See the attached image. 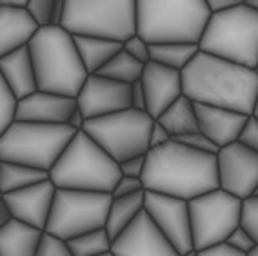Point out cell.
<instances>
[{"mask_svg": "<svg viewBox=\"0 0 258 256\" xmlns=\"http://www.w3.org/2000/svg\"><path fill=\"white\" fill-rule=\"evenodd\" d=\"M66 123H68L71 129H75V131H82L84 125H86V116H84L79 107H75V111L70 114V118H68Z\"/></svg>", "mask_w": 258, "mask_h": 256, "instance_id": "obj_43", "label": "cell"}, {"mask_svg": "<svg viewBox=\"0 0 258 256\" xmlns=\"http://www.w3.org/2000/svg\"><path fill=\"white\" fill-rule=\"evenodd\" d=\"M256 73H258V66H256Z\"/></svg>", "mask_w": 258, "mask_h": 256, "instance_id": "obj_54", "label": "cell"}, {"mask_svg": "<svg viewBox=\"0 0 258 256\" xmlns=\"http://www.w3.org/2000/svg\"><path fill=\"white\" fill-rule=\"evenodd\" d=\"M60 26L73 37L124 42L137 33V0H66Z\"/></svg>", "mask_w": 258, "mask_h": 256, "instance_id": "obj_8", "label": "cell"}, {"mask_svg": "<svg viewBox=\"0 0 258 256\" xmlns=\"http://www.w3.org/2000/svg\"><path fill=\"white\" fill-rule=\"evenodd\" d=\"M142 183L144 191L193 200L218 189L217 155L195 151L171 140L148 151Z\"/></svg>", "mask_w": 258, "mask_h": 256, "instance_id": "obj_2", "label": "cell"}, {"mask_svg": "<svg viewBox=\"0 0 258 256\" xmlns=\"http://www.w3.org/2000/svg\"><path fill=\"white\" fill-rule=\"evenodd\" d=\"M75 100H77V107L82 111L86 120L100 118L106 114L131 107L129 86L100 77L97 73L88 75Z\"/></svg>", "mask_w": 258, "mask_h": 256, "instance_id": "obj_15", "label": "cell"}, {"mask_svg": "<svg viewBox=\"0 0 258 256\" xmlns=\"http://www.w3.org/2000/svg\"><path fill=\"white\" fill-rule=\"evenodd\" d=\"M35 256H73V254H71L68 240L56 236V234L47 233V231H42L40 242H38L37 254Z\"/></svg>", "mask_w": 258, "mask_h": 256, "instance_id": "obj_30", "label": "cell"}, {"mask_svg": "<svg viewBox=\"0 0 258 256\" xmlns=\"http://www.w3.org/2000/svg\"><path fill=\"white\" fill-rule=\"evenodd\" d=\"M38 91L77 98L88 71L71 33L62 26H42L28 44Z\"/></svg>", "mask_w": 258, "mask_h": 256, "instance_id": "obj_3", "label": "cell"}, {"mask_svg": "<svg viewBox=\"0 0 258 256\" xmlns=\"http://www.w3.org/2000/svg\"><path fill=\"white\" fill-rule=\"evenodd\" d=\"M180 256H197V249H191V251H187V252H182Z\"/></svg>", "mask_w": 258, "mask_h": 256, "instance_id": "obj_50", "label": "cell"}, {"mask_svg": "<svg viewBox=\"0 0 258 256\" xmlns=\"http://www.w3.org/2000/svg\"><path fill=\"white\" fill-rule=\"evenodd\" d=\"M0 165H2V160H0Z\"/></svg>", "mask_w": 258, "mask_h": 256, "instance_id": "obj_55", "label": "cell"}, {"mask_svg": "<svg viewBox=\"0 0 258 256\" xmlns=\"http://www.w3.org/2000/svg\"><path fill=\"white\" fill-rule=\"evenodd\" d=\"M253 197H258V185H256V189H254V195Z\"/></svg>", "mask_w": 258, "mask_h": 256, "instance_id": "obj_51", "label": "cell"}, {"mask_svg": "<svg viewBox=\"0 0 258 256\" xmlns=\"http://www.w3.org/2000/svg\"><path fill=\"white\" fill-rule=\"evenodd\" d=\"M171 140H173V137L169 135V131H167L162 123H158L157 120H155V123H153V127H151V133H149V149L166 146Z\"/></svg>", "mask_w": 258, "mask_h": 256, "instance_id": "obj_40", "label": "cell"}, {"mask_svg": "<svg viewBox=\"0 0 258 256\" xmlns=\"http://www.w3.org/2000/svg\"><path fill=\"white\" fill-rule=\"evenodd\" d=\"M245 256H258V245H254L253 249H251V251H249Z\"/></svg>", "mask_w": 258, "mask_h": 256, "instance_id": "obj_49", "label": "cell"}, {"mask_svg": "<svg viewBox=\"0 0 258 256\" xmlns=\"http://www.w3.org/2000/svg\"><path fill=\"white\" fill-rule=\"evenodd\" d=\"M144 193L146 191L111 200L106 225H104L111 240H115L120 233H124L125 227H129V224L144 211Z\"/></svg>", "mask_w": 258, "mask_h": 256, "instance_id": "obj_25", "label": "cell"}, {"mask_svg": "<svg viewBox=\"0 0 258 256\" xmlns=\"http://www.w3.org/2000/svg\"><path fill=\"white\" fill-rule=\"evenodd\" d=\"M199 47L213 56L256 69L258 11L244 4L213 11Z\"/></svg>", "mask_w": 258, "mask_h": 256, "instance_id": "obj_6", "label": "cell"}, {"mask_svg": "<svg viewBox=\"0 0 258 256\" xmlns=\"http://www.w3.org/2000/svg\"><path fill=\"white\" fill-rule=\"evenodd\" d=\"M197 256H245V254L235 251L233 247H229L224 242V243H218V245L208 247V249H202V251H197Z\"/></svg>", "mask_w": 258, "mask_h": 256, "instance_id": "obj_42", "label": "cell"}, {"mask_svg": "<svg viewBox=\"0 0 258 256\" xmlns=\"http://www.w3.org/2000/svg\"><path fill=\"white\" fill-rule=\"evenodd\" d=\"M144 211L180 254L195 249L193 238H191L187 200L146 191L144 193Z\"/></svg>", "mask_w": 258, "mask_h": 256, "instance_id": "obj_13", "label": "cell"}, {"mask_svg": "<svg viewBox=\"0 0 258 256\" xmlns=\"http://www.w3.org/2000/svg\"><path fill=\"white\" fill-rule=\"evenodd\" d=\"M254 116V118L258 120V96H256V102H254V107H253V113H251Z\"/></svg>", "mask_w": 258, "mask_h": 256, "instance_id": "obj_48", "label": "cell"}, {"mask_svg": "<svg viewBox=\"0 0 258 256\" xmlns=\"http://www.w3.org/2000/svg\"><path fill=\"white\" fill-rule=\"evenodd\" d=\"M218 187L233 197L245 200L253 197L258 185V153L238 142L217 151Z\"/></svg>", "mask_w": 258, "mask_h": 256, "instance_id": "obj_12", "label": "cell"}, {"mask_svg": "<svg viewBox=\"0 0 258 256\" xmlns=\"http://www.w3.org/2000/svg\"><path fill=\"white\" fill-rule=\"evenodd\" d=\"M197 105L199 131L206 135L218 149L238 140V135L249 114L236 113V111L224 109V107H215V105Z\"/></svg>", "mask_w": 258, "mask_h": 256, "instance_id": "obj_19", "label": "cell"}, {"mask_svg": "<svg viewBox=\"0 0 258 256\" xmlns=\"http://www.w3.org/2000/svg\"><path fill=\"white\" fill-rule=\"evenodd\" d=\"M15 113H17V98L0 75V135L10 127V123L15 120Z\"/></svg>", "mask_w": 258, "mask_h": 256, "instance_id": "obj_31", "label": "cell"}, {"mask_svg": "<svg viewBox=\"0 0 258 256\" xmlns=\"http://www.w3.org/2000/svg\"><path fill=\"white\" fill-rule=\"evenodd\" d=\"M120 174L115 162L88 133L77 131L58 160L49 169V180L56 189L109 193Z\"/></svg>", "mask_w": 258, "mask_h": 256, "instance_id": "obj_5", "label": "cell"}, {"mask_svg": "<svg viewBox=\"0 0 258 256\" xmlns=\"http://www.w3.org/2000/svg\"><path fill=\"white\" fill-rule=\"evenodd\" d=\"M75 107L77 100L71 96L35 91L17 102L15 120L35 123H66Z\"/></svg>", "mask_w": 258, "mask_h": 256, "instance_id": "obj_18", "label": "cell"}, {"mask_svg": "<svg viewBox=\"0 0 258 256\" xmlns=\"http://www.w3.org/2000/svg\"><path fill=\"white\" fill-rule=\"evenodd\" d=\"M75 129L68 123H35L13 120L0 135V160L47 171L55 165Z\"/></svg>", "mask_w": 258, "mask_h": 256, "instance_id": "obj_7", "label": "cell"}, {"mask_svg": "<svg viewBox=\"0 0 258 256\" xmlns=\"http://www.w3.org/2000/svg\"><path fill=\"white\" fill-rule=\"evenodd\" d=\"M240 225L247 231L258 245V197H249L242 200Z\"/></svg>", "mask_w": 258, "mask_h": 256, "instance_id": "obj_32", "label": "cell"}, {"mask_svg": "<svg viewBox=\"0 0 258 256\" xmlns=\"http://www.w3.org/2000/svg\"><path fill=\"white\" fill-rule=\"evenodd\" d=\"M226 243L229 247H233L235 251L242 252V254H247V252L256 245V242L253 240V236H251V234H249L242 225H238V227H236L235 231L227 236Z\"/></svg>", "mask_w": 258, "mask_h": 256, "instance_id": "obj_37", "label": "cell"}, {"mask_svg": "<svg viewBox=\"0 0 258 256\" xmlns=\"http://www.w3.org/2000/svg\"><path fill=\"white\" fill-rule=\"evenodd\" d=\"M182 87L195 104L251 114L258 96V73L256 69L199 51L182 69Z\"/></svg>", "mask_w": 258, "mask_h": 256, "instance_id": "obj_1", "label": "cell"}, {"mask_svg": "<svg viewBox=\"0 0 258 256\" xmlns=\"http://www.w3.org/2000/svg\"><path fill=\"white\" fill-rule=\"evenodd\" d=\"M144 191V183L140 178H129V176H120L116 182L115 189L111 191V197L120 198V197H129V195H137V193Z\"/></svg>", "mask_w": 258, "mask_h": 256, "instance_id": "obj_38", "label": "cell"}, {"mask_svg": "<svg viewBox=\"0 0 258 256\" xmlns=\"http://www.w3.org/2000/svg\"><path fill=\"white\" fill-rule=\"evenodd\" d=\"M47 178H49L47 171L35 169L29 165L13 164V162H2L0 165V189L4 195L26 189Z\"/></svg>", "mask_w": 258, "mask_h": 256, "instance_id": "obj_27", "label": "cell"}, {"mask_svg": "<svg viewBox=\"0 0 258 256\" xmlns=\"http://www.w3.org/2000/svg\"><path fill=\"white\" fill-rule=\"evenodd\" d=\"M102 256H115L113 252H107V254H102Z\"/></svg>", "mask_w": 258, "mask_h": 256, "instance_id": "obj_52", "label": "cell"}, {"mask_svg": "<svg viewBox=\"0 0 258 256\" xmlns=\"http://www.w3.org/2000/svg\"><path fill=\"white\" fill-rule=\"evenodd\" d=\"M142 71L144 64H140L139 60H135L124 49H120L97 75L109 78V80H115V82L125 84V86H131L133 82H139L140 77H142Z\"/></svg>", "mask_w": 258, "mask_h": 256, "instance_id": "obj_28", "label": "cell"}, {"mask_svg": "<svg viewBox=\"0 0 258 256\" xmlns=\"http://www.w3.org/2000/svg\"><path fill=\"white\" fill-rule=\"evenodd\" d=\"M0 75L8 84L10 91L17 98V102L38 91L37 75L33 68V60L28 46L13 51L10 55L0 58Z\"/></svg>", "mask_w": 258, "mask_h": 256, "instance_id": "obj_21", "label": "cell"}, {"mask_svg": "<svg viewBox=\"0 0 258 256\" xmlns=\"http://www.w3.org/2000/svg\"><path fill=\"white\" fill-rule=\"evenodd\" d=\"M140 82L146 95L148 113L157 120L175 100L184 95L182 87V71L160 66L149 60L144 64Z\"/></svg>", "mask_w": 258, "mask_h": 256, "instance_id": "obj_16", "label": "cell"}, {"mask_svg": "<svg viewBox=\"0 0 258 256\" xmlns=\"http://www.w3.org/2000/svg\"><path fill=\"white\" fill-rule=\"evenodd\" d=\"M38 28L26 8L0 4V58L28 46Z\"/></svg>", "mask_w": 258, "mask_h": 256, "instance_id": "obj_20", "label": "cell"}, {"mask_svg": "<svg viewBox=\"0 0 258 256\" xmlns=\"http://www.w3.org/2000/svg\"><path fill=\"white\" fill-rule=\"evenodd\" d=\"M73 256H102L111 252L113 240L104 227L79 234V236L68 240Z\"/></svg>", "mask_w": 258, "mask_h": 256, "instance_id": "obj_29", "label": "cell"}, {"mask_svg": "<svg viewBox=\"0 0 258 256\" xmlns=\"http://www.w3.org/2000/svg\"><path fill=\"white\" fill-rule=\"evenodd\" d=\"M175 142L182 144V146L189 147V149H195V151H202V153H215L217 155L218 147L209 140L206 135H202L200 131H193V133L182 135V137L173 138Z\"/></svg>", "mask_w": 258, "mask_h": 256, "instance_id": "obj_34", "label": "cell"}, {"mask_svg": "<svg viewBox=\"0 0 258 256\" xmlns=\"http://www.w3.org/2000/svg\"><path fill=\"white\" fill-rule=\"evenodd\" d=\"M2 6H15V8H26L28 0H0Z\"/></svg>", "mask_w": 258, "mask_h": 256, "instance_id": "obj_46", "label": "cell"}, {"mask_svg": "<svg viewBox=\"0 0 258 256\" xmlns=\"http://www.w3.org/2000/svg\"><path fill=\"white\" fill-rule=\"evenodd\" d=\"M129 100H131V109L137 111H148L146 105V95H144L142 82H133L129 86Z\"/></svg>", "mask_w": 258, "mask_h": 256, "instance_id": "obj_41", "label": "cell"}, {"mask_svg": "<svg viewBox=\"0 0 258 256\" xmlns=\"http://www.w3.org/2000/svg\"><path fill=\"white\" fill-rule=\"evenodd\" d=\"M0 198H4V193H2V189H0Z\"/></svg>", "mask_w": 258, "mask_h": 256, "instance_id": "obj_53", "label": "cell"}, {"mask_svg": "<svg viewBox=\"0 0 258 256\" xmlns=\"http://www.w3.org/2000/svg\"><path fill=\"white\" fill-rule=\"evenodd\" d=\"M55 191L56 187L47 178L20 191L8 193L4 195V200L10 206L15 220H20L24 224L44 231L49 220L53 200H55Z\"/></svg>", "mask_w": 258, "mask_h": 256, "instance_id": "obj_17", "label": "cell"}, {"mask_svg": "<svg viewBox=\"0 0 258 256\" xmlns=\"http://www.w3.org/2000/svg\"><path fill=\"white\" fill-rule=\"evenodd\" d=\"M111 252L115 256H180L146 211L113 240Z\"/></svg>", "mask_w": 258, "mask_h": 256, "instance_id": "obj_14", "label": "cell"}, {"mask_svg": "<svg viewBox=\"0 0 258 256\" xmlns=\"http://www.w3.org/2000/svg\"><path fill=\"white\" fill-rule=\"evenodd\" d=\"M200 51L199 44H184V42H162L149 46V60L160 66L182 71L197 56Z\"/></svg>", "mask_w": 258, "mask_h": 256, "instance_id": "obj_26", "label": "cell"}, {"mask_svg": "<svg viewBox=\"0 0 258 256\" xmlns=\"http://www.w3.org/2000/svg\"><path fill=\"white\" fill-rule=\"evenodd\" d=\"M146 155H148V153H146ZM146 155L133 156V158H129V160L120 162L118 164L120 174H122V176H129V178H140L142 180L144 167H146Z\"/></svg>", "mask_w": 258, "mask_h": 256, "instance_id": "obj_39", "label": "cell"}, {"mask_svg": "<svg viewBox=\"0 0 258 256\" xmlns=\"http://www.w3.org/2000/svg\"><path fill=\"white\" fill-rule=\"evenodd\" d=\"M11 220H13V215H11L10 206L6 204L4 198H0V227H4L8 222H11Z\"/></svg>", "mask_w": 258, "mask_h": 256, "instance_id": "obj_45", "label": "cell"}, {"mask_svg": "<svg viewBox=\"0 0 258 256\" xmlns=\"http://www.w3.org/2000/svg\"><path fill=\"white\" fill-rule=\"evenodd\" d=\"M211 8V11H218V10H226V8H231V6H238L244 4V0H206Z\"/></svg>", "mask_w": 258, "mask_h": 256, "instance_id": "obj_44", "label": "cell"}, {"mask_svg": "<svg viewBox=\"0 0 258 256\" xmlns=\"http://www.w3.org/2000/svg\"><path fill=\"white\" fill-rule=\"evenodd\" d=\"M236 142L245 146L247 149H251V151L258 153V120L254 118L253 114L247 116V120H245L244 127L240 131Z\"/></svg>", "mask_w": 258, "mask_h": 256, "instance_id": "obj_36", "label": "cell"}, {"mask_svg": "<svg viewBox=\"0 0 258 256\" xmlns=\"http://www.w3.org/2000/svg\"><path fill=\"white\" fill-rule=\"evenodd\" d=\"M149 46L151 44L144 40L137 33H135L133 37H129L127 40L122 42V49L125 53H129L135 60H139L140 64H148L149 62Z\"/></svg>", "mask_w": 258, "mask_h": 256, "instance_id": "obj_35", "label": "cell"}, {"mask_svg": "<svg viewBox=\"0 0 258 256\" xmlns=\"http://www.w3.org/2000/svg\"><path fill=\"white\" fill-rule=\"evenodd\" d=\"M80 60L88 75L98 73L113 56L122 49V42L107 40L98 37H73Z\"/></svg>", "mask_w": 258, "mask_h": 256, "instance_id": "obj_23", "label": "cell"}, {"mask_svg": "<svg viewBox=\"0 0 258 256\" xmlns=\"http://www.w3.org/2000/svg\"><path fill=\"white\" fill-rule=\"evenodd\" d=\"M109 193L56 189L49 220L44 231L70 240L106 225L111 206Z\"/></svg>", "mask_w": 258, "mask_h": 256, "instance_id": "obj_10", "label": "cell"}, {"mask_svg": "<svg viewBox=\"0 0 258 256\" xmlns=\"http://www.w3.org/2000/svg\"><path fill=\"white\" fill-rule=\"evenodd\" d=\"M244 6L251 8V10L258 11V0H244Z\"/></svg>", "mask_w": 258, "mask_h": 256, "instance_id": "obj_47", "label": "cell"}, {"mask_svg": "<svg viewBox=\"0 0 258 256\" xmlns=\"http://www.w3.org/2000/svg\"><path fill=\"white\" fill-rule=\"evenodd\" d=\"M211 13L206 0H137V35L149 44H199Z\"/></svg>", "mask_w": 258, "mask_h": 256, "instance_id": "obj_4", "label": "cell"}, {"mask_svg": "<svg viewBox=\"0 0 258 256\" xmlns=\"http://www.w3.org/2000/svg\"><path fill=\"white\" fill-rule=\"evenodd\" d=\"M158 123L169 131L173 138L182 137V135L199 131V118H197V105L191 98L182 95L178 100L167 107L164 113L157 118Z\"/></svg>", "mask_w": 258, "mask_h": 256, "instance_id": "obj_24", "label": "cell"}, {"mask_svg": "<svg viewBox=\"0 0 258 256\" xmlns=\"http://www.w3.org/2000/svg\"><path fill=\"white\" fill-rule=\"evenodd\" d=\"M191 238L197 251L218 245L240 225L242 200L220 187L187 202Z\"/></svg>", "mask_w": 258, "mask_h": 256, "instance_id": "obj_11", "label": "cell"}, {"mask_svg": "<svg viewBox=\"0 0 258 256\" xmlns=\"http://www.w3.org/2000/svg\"><path fill=\"white\" fill-rule=\"evenodd\" d=\"M53 8L55 0H28L26 10L31 15L38 26H51V17H53Z\"/></svg>", "mask_w": 258, "mask_h": 256, "instance_id": "obj_33", "label": "cell"}, {"mask_svg": "<svg viewBox=\"0 0 258 256\" xmlns=\"http://www.w3.org/2000/svg\"><path fill=\"white\" fill-rule=\"evenodd\" d=\"M155 118L148 111L129 107L100 118L86 120L82 131L120 164L149 151V133Z\"/></svg>", "mask_w": 258, "mask_h": 256, "instance_id": "obj_9", "label": "cell"}, {"mask_svg": "<svg viewBox=\"0 0 258 256\" xmlns=\"http://www.w3.org/2000/svg\"><path fill=\"white\" fill-rule=\"evenodd\" d=\"M40 236V229L13 218L0 227V256H35Z\"/></svg>", "mask_w": 258, "mask_h": 256, "instance_id": "obj_22", "label": "cell"}]
</instances>
